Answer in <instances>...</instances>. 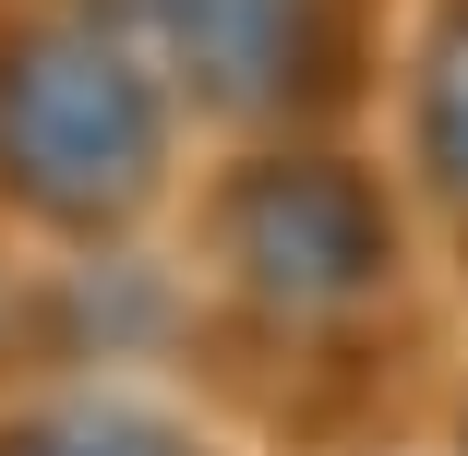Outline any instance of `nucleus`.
I'll use <instances>...</instances> for the list:
<instances>
[{
  "mask_svg": "<svg viewBox=\"0 0 468 456\" xmlns=\"http://www.w3.org/2000/svg\"><path fill=\"white\" fill-rule=\"evenodd\" d=\"M420 144H432V180L468 205V13L444 25V48L420 72Z\"/></svg>",
  "mask_w": 468,
  "mask_h": 456,
  "instance_id": "nucleus-5",
  "label": "nucleus"
},
{
  "mask_svg": "<svg viewBox=\"0 0 468 456\" xmlns=\"http://www.w3.org/2000/svg\"><path fill=\"white\" fill-rule=\"evenodd\" d=\"M0 456H205V444L168 420H133V408H60V420H13Z\"/></svg>",
  "mask_w": 468,
  "mask_h": 456,
  "instance_id": "nucleus-4",
  "label": "nucleus"
},
{
  "mask_svg": "<svg viewBox=\"0 0 468 456\" xmlns=\"http://www.w3.org/2000/svg\"><path fill=\"white\" fill-rule=\"evenodd\" d=\"M229 264L264 289V301H360L372 277H385V217H372V193L348 168L324 156H276L252 180H229Z\"/></svg>",
  "mask_w": 468,
  "mask_h": 456,
  "instance_id": "nucleus-2",
  "label": "nucleus"
},
{
  "mask_svg": "<svg viewBox=\"0 0 468 456\" xmlns=\"http://www.w3.org/2000/svg\"><path fill=\"white\" fill-rule=\"evenodd\" d=\"M0 180L60 228H121L156 180L144 60L84 25H25L0 48Z\"/></svg>",
  "mask_w": 468,
  "mask_h": 456,
  "instance_id": "nucleus-1",
  "label": "nucleus"
},
{
  "mask_svg": "<svg viewBox=\"0 0 468 456\" xmlns=\"http://www.w3.org/2000/svg\"><path fill=\"white\" fill-rule=\"evenodd\" d=\"M133 25H144V48L193 84V97H217L240 121L301 109V84L324 72L313 0H133Z\"/></svg>",
  "mask_w": 468,
  "mask_h": 456,
  "instance_id": "nucleus-3",
  "label": "nucleus"
}]
</instances>
